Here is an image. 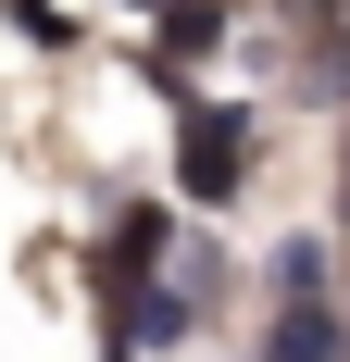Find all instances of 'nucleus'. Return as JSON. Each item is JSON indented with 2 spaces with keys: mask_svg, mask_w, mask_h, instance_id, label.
I'll use <instances>...</instances> for the list:
<instances>
[{
  "mask_svg": "<svg viewBox=\"0 0 350 362\" xmlns=\"http://www.w3.org/2000/svg\"><path fill=\"white\" fill-rule=\"evenodd\" d=\"M276 300H325V250H313V238L276 250Z\"/></svg>",
  "mask_w": 350,
  "mask_h": 362,
  "instance_id": "nucleus-4",
  "label": "nucleus"
},
{
  "mask_svg": "<svg viewBox=\"0 0 350 362\" xmlns=\"http://www.w3.org/2000/svg\"><path fill=\"white\" fill-rule=\"evenodd\" d=\"M263 362H350L338 300H276V337H263Z\"/></svg>",
  "mask_w": 350,
  "mask_h": 362,
  "instance_id": "nucleus-3",
  "label": "nucleus"
},
{
  "mask_svg": "<svg viewBox=\"0 0 350 362\" xmlns=\"http://www.w3.org/2000/svg\"><path fill=\"white\" fill-rule=\"evenodd\" d=\"M175 175H188V200H238V175H250V125L238 112H175Z\"/></svg>",
  "mask_w": 350,
  "mask_h": 362,
  "instance_id": "nucleus-1",
  "label": "nucleus"
},
{
  "mask_svg": "<svg viewBox=\"0 0 350 362\" xmlns=\"http://www.w3.org/2000/svg\"><path fill=\"white\" fill-rule=\"evenodd\" d=\"M150 262H163V213H150V200H138V213H125V225H113V238H101V288L125 300V313H138V300H150Z\"/></svg>",
  "mask_w": 350,
  "mask_h": 362,
  "instance_id": "nucleus-2",
  "label": "nucleus"
},
{
  "mask_svg": "<svg viewBox=\"0 0 350 362\" xmlns=\"http://www.w3.org/2000/svg\"><path fill=\"white\" fill-rule=\"evenodd\" d=\"M213 25H225V13H213V0H175V13H163V63H175V50H201Z\"/></svg>",
  "mask_w": 350,
  "mask_h": 362,
  "instance_id": "nucleus-5",
  "label": "nucleus"
},
{
  "mask_svg": "<svg viewBox=\"0 0 350 362\" xmlns=\"http://www.w3.org/2000/svg\"><path fill=\"white\" fill-rule=\"evenodd\" d=\"M0 13H26V25L50 37V50H63V13H50V0H0Z\"/></svg>",
  "mask_w": 350,
  "mask_h": 362,
  "instance_id": "nucleus-6",
  "label": "nucleus"
}]
</instances>
